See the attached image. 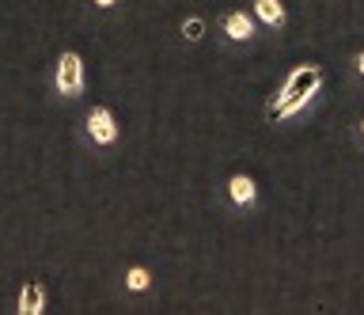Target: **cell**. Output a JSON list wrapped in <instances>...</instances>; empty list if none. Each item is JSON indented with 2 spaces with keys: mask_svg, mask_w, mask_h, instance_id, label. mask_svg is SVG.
I'll return each mask as SVG.
<instances>
[{
  "mask_svg": "<svg viewBox=\"0 0 364 315\" xmlns=\"http://www.w3.org/2000/svg\"><path fill=\"white\" fill-rule=\"evenodd\" d=\"M323 84H326V69H323V65H315V61L296 65V69L281 80L277 92L269 95V103H266V122L281 126V122L304 114V110L318 99Z\"/></svg>",
  "mask_w": 364,
  "mask_h": 315,
  "instance_id": "1",
  "label": "cell"
},
{
  "mask_svg": "<svg viewBox=\"0 0 364 315\" xmlns=\"http://www.w3.org/2000/svg\"><path fill=\"white\" fill-rule=\"evenodd\" d=\"M353 133H357V144H360V149H364V114L357 118V126H353Z\"/></svg>",
  "mask_w": 364,
  "mask_h": 315,
  "instance_id": "11",
  "label": "cell"
},
{
  "mask_svg": "<svg viewBox=\"0 0 364 315\" xmlns=\"http://www.w3.org/2000/svg\"><path fill=\"white\" fill-rule=\"evenodd\" d=\"M87 137L95 144H114V141H118V126H114V114L107 107L87 110Z\"/></svg>",
  "mask_w": 364,
  "mask_h": 315,
  "instance_id": "4",
  "label": "cell"
},
{
  "mask_svg": "<svg viewBox=\"0 0 364 315\" xmlns=\"http://www.w3.org/2000/svg\"><path fill=\"white\" fill-rule=\"evenodd\" d=\"M57 92L65 99H76L84 92V61H80V53H65L57 61Z\"/></svg>",
  "mask_w": 364,
  "mask_h": 315,
  "instance_id": "3",
  "label": "cell"
},
{
  "mask_svg": "<svg viewBox=\"0 0 364 315\" xmlns=\"http://www.w3.org/2000/svg\"><path fill=\"white\" fill-rule=\"evenodd\" d=\"M353 73H357L360 80H364V50H357V53H353Z\"/></svg>",
  "mask_w": 364,
  "mask_h": 315,
  "instance_id": "10",
  "label": "cell"
},
{
  "mask_svg": "<svg viewBox=\"0 0 364 315\" xmlns=\"http://www.w3.org/2000/svg\"><path fill=\"white\" fill-rule=\"evenodd\" d=\"M19 311L23 315H38L42 311V289L34 285V281H31V285H23V292H19Z\"/></svg>",
  "mask_w": 364,
  "mask_h": 315,
  "instance_id": "7",
  "label": "cell"
},
{
  "mask_svg": "<svg viewBox=\"0 0 364 315\" xmlns=\"http://www.w3.org/2000/svg\"><path fill=\"white\" fill-rule=\"evenodd\" d=\"M148 281H152V277H148V269H141V266H136V269H129V277H125V285H129L133 292H144V289H148Z\"/></svg>",
  "mask_w": 364,
  "mask_h": 315,
  "instance_id": "8",
  "label": "cell"
},
{
  "mask_svg": "<svg viewBox=\"0 0 364 315\" xmlns=\"http://www.w3.org/2000/svg\"><path fill=\"white\" fill-rule=\"evenodd\" d=\"M220 35H224V42H232V46H247V42H255L258 23L250 12H243V8H232V12L220 16Z\"/></svg>",
  "mask_w": 364,
  "mask_h": 315,
  "instance_id": "2",
  "label": "cell"
},
{
  "mask_svg": "<svg viewBox=\"0 0 364 315\" xmlns=\"http://www.w3.org/2000/svg\"><path fill=\"white\" fill-rule=\"evenodd\" d=\"M182 35H186V42H201L205 19H186V23H182Z\"/></svg>",
  "mask_w": 364,
  "mask_h": 315,
  "instance_id": "9",
  "label": "cell"
},
{
  "mask_svg": "<svg viewBox=\"0 0 364 315\" xmlns=\"http://www.w3.org/2000/svg\"><path fill=\"white\" fill-rule=\"evenodd\" d=\"M228 201H232L235 209H255L258 183L250 175H232V178H228Z\"/></svg>",
  "mask_w": 364,
  "mask_h": 315,
  "instance_id": "5",
  "label": "cell"
},
{
  "mask_svg": "<svg viewBox=\"0 0 364 315\" xmlns=\"http://www.w3.org/2000/svg\"><path fill=\"white\" fill-rule=\"evenodd\" d=\"M95 4H99V8H114V0H95Z\"/></svg>",
  "mask_w": 364,
  "mask_h": 315,
  "instance_id": "12",
  "label": "cell"
},
{
  "mask_svg": "<svg viewBox=\"0 0 364 315\" xmlns=\"http://www.w3.org/2000/svg\"><path fill=\"white\" fill-rule=\"evenodd\" d=\"M250 16H255V23H262L266 31H281L284 19H289L281 0H250Z\"/></svg>",
  "mask_w": 364,
  "mask_h": 315,
  "instance_id": "6",
  "label": "cell"
}]
</instances>
